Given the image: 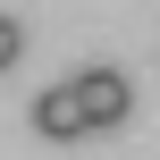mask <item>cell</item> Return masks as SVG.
<instances>
[{
  "instance_id": "1",
  "label": "cell",
  "mask_w": 160,
  "mask_h": 160,
  "mask_svg": "<svg viewBox=\"0 0 160 160\" xmlns=\"http://www.w3.org/2000/svg\"><path fill=\"white\" fill-rule=\"evenodd\" d=\"M76 101H84V118H93V135H110V127L135 118V84H127L118 68H84V76H76Z\"/></svg>"
},
{
  "instance_id": "3",
  "label": "cell",
  "mask_w": 160,
  "mask_h": 160,
  "mask_svg": "<svg viewBox=\"0 0 160 160\" xmlns=\"http://www.w3.org/2000/svg\"><path fill=\"white\" fill-rule=\"evenodd\" d=\"M17 59H25V25H17V17H0V76H8Z\"/></svg>"
},
{
  "instance_id": "2",
  "label": "cell",
  "mask_w": 160,
  "mask_h": 160,
  "mask_svg": "<svg viewBox=\"0 0 160 160\" xmlns=\"http://www.w3.org/2000/svg\"><path fill=\"white\" fill-rule=\"evenodd\" d=\"M34 135H42V143H76V135H93V118H84V101H76V76L51 84V93L34 101Z\"/></svg>"
}]
</instances>
